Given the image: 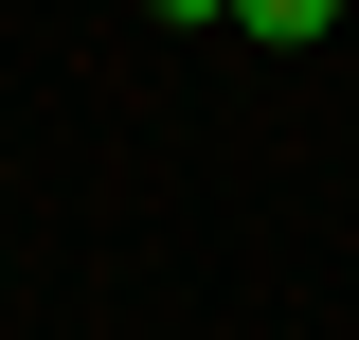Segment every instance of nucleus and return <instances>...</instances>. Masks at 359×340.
Wrapping results in <instances>:
<instances>
[{"instance_id": "f03ea898", "label": "nucleus", "mask_w": 359, "mask_h": 340, "mask_svg": "<svg viewBox=\"0 0 359 340\" xmlns=\"http://www.w3.org/2000/svg\"><path fill=\"white\" fill-rule=\"evenodd\" d=\"M144 18H162V36H198V18H233V0H144Z\"/></svg>"}, {"instance_id": "f257e3e1", "label": "nucleus", "mask_w": 359, "mask_h": 340, "mask_svg": "<svg viewBox=\"0 0 359 340\" xmlns=\"http://www.w3.org/2000/svg\"><path fill=\"white\" fill-rule=\"evenodd\" d=\"M233 18H252V54H323L341 36V0H233Z\"/></svg>"}]
</instances>
